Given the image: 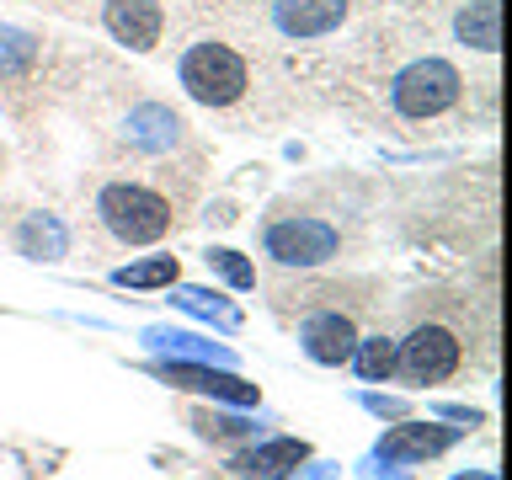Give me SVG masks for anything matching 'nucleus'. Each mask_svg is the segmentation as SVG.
Wrapping results in <instances>:
<instances>
[{
	"label": "nucleus",
	"mask_w": 512,
	"mask_h": 480,
	"mask_svg": "<svg viewBox=\"0 0 512 480\" xmlns=\"http://www.w3.org/2000/svg\"><path fill=\"white\" fill-rule=\"evenodd\" d=\"M32 59H38V43H32L27 32H16V27H0V80L22 75Z\"/></svg>",
	"instance_id": "19"
},
{
	"label": "nucleus",
	"mask_w": 512,
	"mask_h": 480,
	"mask_svg": "<svg viewBox=\"0 0 512 480\" xmlns=\"http://www.w3.org/2000/svg\"><path fill=\"white\" fill-rule=\"evenodd\" d=\"M123 139H128V150H139V155H155L160 166L176 155V150H187V123L176 118L171 107H160V102H144L128 112V123H123Z\"/></svg>",
	"instance_id": "8"
},
{
	"label": "nucleus",
	"mask_w": 512,
	"mask_h": 480,
	"mask_svg": "<svg viewBox=\"0 0 512 480\" xmlns=\"http://www.w3.org/2000/svg\"><path fill=\"white\" fill-rule=\"evenodd\" d=\"M198 432H203V438L230 443V438H246L251 422H240V416H198Z\"/></svg>",
	"instance_id": "21"
},
{
	"label": "nucleus",
	"mask_w": 512,
	"mask_h": 480,
	"mask_svg": "<svg viewBox=\"0 0 512 480\" xmlns=\"http://www.w3.org/2000/svg\"><path fill=\"white\" fill-rule=\"evenodd\" d=\"M304 459H310V448H304L299 438H272L262 448H251V454H240L235 475L240 480H288Z\"/></svg>",
	"instance_id": "12"
},
{
	"label": "nucleus",
	"mask_w": 512,
	"mask_h": 480,
	"mask_svg": "<svg viewBox=\"0 0 512 480\" xmlns=\"http://www.w3.org/2000/svg\"><path fill=\"white\" fill-rule=\"evenodd\" d=\"M352 368L368 379V384H379V379H390L395 374V336H358V347H352Z\"/></svg>",
	"instance_id": "15"
},
{
	"label": "nucleus",
	"mask_w": 512,
	"mask_h": 480,
	"mask_svg": "<svg viewBox=\"0 0 512 480\" xmlns=\"http://www.w3.org/2000/svg\"><path fill=\"white\" fill-rule=\"evenodd\" d=\"M454 443H459V432H454V427L406 422V427H390V432H384L374 454H379L384 464H422V459H438V454H448Z\"/></svg>",
	"instance_id": "10"
},
{
	"label": "nucleus",
	"mask_w": 512,
	"mask_h": 480,
	"mask_svg": "<svg viewBox=\"0 0 512 480\" xmlns=\"http://www.w3.org/2000/svg\"><path fill=\"white\" fill-rule=\"evenodd\" d=\"M267 16L288 43H310L342 32V22L352 16V0H267Z\"/></svg>",
	"instance_id": "6"
},
{
	"label": "nucleus",
	"mask_w": 512,
	"mask_h": 480,
	"mask_svg": "<svg viewBox=\"0 0 512 480\" xmlns=\"http://www.w3.org/2000/svg\"><path fill=\"white\" fill-rule=\"evenodd\" d=\"M176 304H182V310H192V315H203V320H219L224 331L240 326V310H235V304H224L219 294H208V288H176Z\"/></svg>",
	"instance_id": "18"
},
{
	"label": "nucleus",
	"mask_w": 512,
	"mask_h": 480,
	"mask_svg": "<svg viewBox=\"0 0 512 480\" xmlns=\"http://www.w3.org/2000/svg\"><path fill=\"white\" fill-rule=\"evenodd\" d=\"M336 208H272V219L262 224V251L278 267H326L347 251L342 219H331Z\"/></svg>",
	"instance_id": "3"
},
{
	"label": "nucleus",
	"mask_w": 512,
	"mask_h": 480,
	"mask_svg": "<svg viewBox=\"0 0 512 480\" xmlns=\"http://www.w3.org/2000/svg\"><path fill=\"white\" fill-rule=\"evenodd\" d=\"M102 27L123 48L150 54L166 38V0H102Z\"/></svg>",
	"instance_id": "9"
},
{
	"label": "nucleus",
	"mask_w": 512,
	"mask_h": 480,
	"mask_svg": "<svg viewBox=\"0 0 512 480\" xmlns=\"http://www.w3.org/2000/svg\"><path fill=\"white\" fill-rule=\"evenodd\" d=\"M176 256H150V262H134V267H118L112 283L118 288H171L176 283Z\"/></svg>",
	"instance_id": "16"
},
{
	"label": "nucleus",
	"mask_w": 512,
	"mask_h": 480,
	"mask_svg": "<svg viewBox=\"0 0 512 480\" xmlns=\"http://www.w3.org/2000/svg\"><path fill=\"white\" fill-rule=\"evenodd\" d=\"M155 352H176V358H214V363H230V352L224 347H208V342H198V336H187V331H150L144 336Z\"/></svg>",
	"instance_id": "17"
},
{
	"label": "nucleus",
	"mask_w": 512,
	"mask_h": 480,
	"mask_svg": "<svg viewBox=\"0 0 512 480\" xmlns=\"http://www.w3.org/2000/svg\"><path fill=\"white\" fill-rule=\"evenodd\" d=\"M176 80L182 91L192 96L198 107H214V112H230L251 96V59L240 54L230 38H192L176 59Z\"/></svg>",
	"instance_id": "2"
},
{
	"label": "nucleus",
	"mask_w": 512,
	"mask_h": 480,
	"mask_svg": "<svg viewBox=\"0 0 512 480\" xmlns=\"http://www.w3.org/2000/svg\"><path fill=\"white\" fill-rule=\"evenodd\" d=\"M470 80H464L443 54H411L400 70L384 80V107L395 123H443L448 112L464 102Z\"/></svg>",
	"instance_id": "1"
},
{
	"label": "nucleus",
	"mask_w": 512,
	"mask_h": 480,
	"mask_svg": "<svg viewBox=\"0 0 512 480\" xmlns=\"http://www.w3.org/2000/svg\"><path fill=\"white\" fill-rule=\"evenodd\" d=\"M96 219H102V230L118 246H155V240L171 235L176 208L166 192H155L144 182H107L96 192Z\"/></svg>",
	"instance_id": "4"
},
{
	"label": "nucleus",
	"mask_w": 512,
	"mask_h": 480,
	"mask_svg": "<svg viewBox=\"0 0 512 480\" xmlns=\"http://www.w3.org/2000/svg\"><path fill=\"white\" fill-rule=\"evenodd\" d=\"M464 368V326L448 315H422L395 342V374L411 384H443Z\"/></svg>",
	"instance_id": "5"
},
{
	"label": "nucleus",
	"mask_w": 512,
	"mask_h": 480,
	"mask_svg": "<svg viewBox=\"0 0 512 480\" xmlns=\"http://www.w3.org/2000/svg\"><path fill=\"white\" fill-rule=\"evenodd\" d=\"M358 336L363 331L347 310H315V315H304V326H299V347H304V358L320 363V368H342V363H352Z\"/></svg>",
	"instance_id": "7"
},
{
	"label": "nucleus",
	"mask_w": 512,
	"mask_h": 480,
	"mask_svg": "<svg viewBox=\"0 0 512 480\" xmlns=\"http://www.w3.org/2000/svg\"><path fill=\"white\" fill-rule=\"evenodd\" d=\"M454 38L464 48H475V54H496V43H502V6L496 0H464L454 11Z\"/></svg>",
	"instance_id": "13"
},
{
	"label": "nucleus",
	"mask_w": 512,
	"mask_h": 480,
	"mask_svg": "<svg viewBox=\"0 0 512 480\" xmlns=\"http://www.w3.org/2000/svg\"><path fill=\"white\" fill-rule=\"evenodd\" d=\"M16 246H22V256H38V262H59L64 246H70V235H64V224H59V219L32 214L22 230H16Z\"/></svg>",
	"instance_id": "14"
},
{
	"label": "nucleus",
	"mask_w": 512,
	"mask_h": 480,
	"mask_svg": "<svg viewBox=\"0 0 512 480\" xmlns=\"http://www.w3.org/2000/svg\"><path fill=\"white\" fill-rule=\"evenodd\" d=\"M160 379L166 384H176V390H192V395H219V400H235V406H251L256 400V384H246V379H235V374H224V368H208V363H166L160 368Z\"/></svg>",
	"instance_id": "11"
},
{
	"label": "nucleus",
	"mask_w": 512,
	"mask_h": 480,
	"mask_svg": "<svg viewBox=\"0 0 512 480\" xmlns=\"http://www.w3.org/2000/svg\"><path fill=\"white\" fill-rule=\"evenodd\" d=\"M459 480H496V475H459Z\"/></svg>",
	"instance_id": "22"
},
{
	"label": "nucleus",
	"mask_w": 512,
	"mask_h": 480,
	"mask_svg": "<svg viewBox=\"0 0 512 480\" xmlns=\"http://www.w3.org/2000/svg\"><path fill=\"white\" fill-rule=\"evenodd\" d=\"M208 267H214L230 288H256V267H251L240 251H224V246H219V251H208Z\"/></svg>",
	"instance_id": "20"
}]
</instances>
